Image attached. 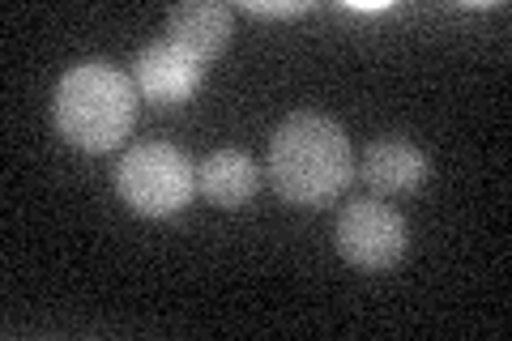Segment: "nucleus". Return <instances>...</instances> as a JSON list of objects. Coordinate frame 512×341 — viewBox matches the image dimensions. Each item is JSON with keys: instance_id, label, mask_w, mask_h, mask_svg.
<instances>
[{"instance_id": "f257e3e1", "label": "nucleus", "mask_w": 512, "mask_h": 341, "mask_svg": "<svg viewBox=\"0 0 512 341\" xmlns=\"http://www.w3.org/2000/svg\"><path fill=\"white\" fill-rule=\"evenodd\" d=\"M265 171L286 205L320 209L338 201L355 180V150L338 120L320 111H295L269 137Z\"/></svg>"}, {"instance_id": "f03ea898", "label": "nucleus", "mask_w": 512, "mask_h": 341, "mask_svg": "<svg viewBox=\"0 0 512 341\" xmlns=\"http://www.w3.org/2000/svg\"><path fill=\"white\" fill-rule=\"evenodd\" d=\"M137 86L107 60H82L56 81L52 124L56 133L86 154H107L128 141L137 124Z\"/></svg>"}, {"instance_id": "7ed1b4c3", "label": "nucleus", "mask_w": 512, "mask_h": 341, "mask_svg": "<svg viewBox=\"0 0 512 341\" xmlns=\"http://www.w3.org/2000/svg\"><path fill=\"white\" fill-rule=\"evenodd\" d=\"M116 192L137 218H171L197 192V167L167 141L133 145L116 162Z\"/></svg>"}, {"instance_id": "20e7f679", "label": "nucleus", "mask_w": 512, "mask_h": 341, "mask_svg": "<svg viewBox=\"0 0 512 341\" xmlns=\"http://www.w3.org/2000/svg\"><path fill=\"white\" fill-rule=\"evenodd\" d=\"M333 243H338L342 261L350 269L384 273L406 256L410 231H406V218L393 205H384L380 197H359L338 214Z\"/></svg>"}, {"instance_id": "39448f33", "label": "nucleus", "mask_w": 512, "mask_h": 341, "mask_svg": "<svg viewBox=\"0 0 512 341\" xmlns=\"http://www.w3.org/2000/svg\"><path fill=\"white\" fill-rule=\"evenodd\" d=\"M205 81V64L188 52L180 43H150L141 47L137 60H133V86L146 103L154 107H175V103H188L192 94L201 90Z\"/></svg>"}, {"instance_id": "423d86ee", "label": "nucleus", "mask_w": 512, "mask_h": 341, "mask_svg": "<svg viewBox=\"0 0 512 341\" xmlns=\"http://www.w3.org/2000/svg\"><path fill=\"white\" fill-rule=\"evenodd\" d=\"M431 175V162L406 137H376L359 154V180L376 197H414Z\"/></svg>"}, {"instance_id": "0eeeda50", "label": "nucleus", "mask_w": 512, "mask_h": 341, "mask_svg": "<svg viewBox=\"0 0 512 341\" xmlns=\"http://www.w3.org/2000/svg\"><path fill=\"white\" fill-rule=\"evenodd\" d=\"M167 39L188 47L201 64H210L231 43V9L218 0H184L167 13Z\"/></svg>"}, {"instance_id": "6e6552de", "label": "nucleus", "mask_w": 512, "mask_h": 341, "mask_svg": "<svg viewBox=\"0 0 512 341\" xmlns=\"http://www.w3.org/2000/svg\"><path fill=\"white\" fill-rule=\"evenodd\" d=\"M256 162L244 150H214L197 167V192L205 201H214L218 209H239L252 201L256 192Z\"/></svg>"}, {"instance_id": "1a4fd4ad", "label": "nucleus", "mask_w": 512, "mask_h": 341, "mask_svg": "<svg viewBox=\"0 0 512 341\" xmlns=\"http://www.w3.org/2000/svg\"><path fill=\"white\" fill-rule=\"evenodd\" d=\"M244 9L252 13V18H303L312 5L308 0H295V5H265V0H248Z\"/></svg>"}]
</instances>
